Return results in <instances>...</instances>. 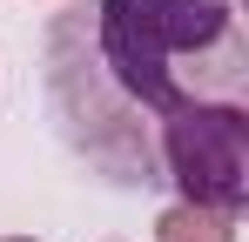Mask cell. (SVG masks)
<instances>
[{"instance_id": "1", "label": "cell", "mask_w": 249, "mask_h": 242, "mask_svg": "<svg viewBox=\"0 0 249 242\" xmlns=\"http://www.w3.org/2000/svg\"><path fill=\"white\" fill-rule=\"evenodd\" d=\"M94 68L115 87V115L101 121H128L142 108L168 121L249 94V47L229 0H101Z\"/></svg>"}, {"instance_id": "2", "label": "cell", "mask_w": 249, "mask_h": 242, "mask_svg": "<svg viewBox=\"0 0 249 242\" xmlns=\"http://www.w3.org/2000/svg\"><path fill=\"white\" fill-rule=\"evenodd\" d=\"M182 202H202L222 215L249 208V108L243 101H209L162 121V175Z\"/></svg>"}, {"instance_id": "3", "label": "cell", "mask_w": 249, "mask_h": 242, "mask_svg": "<svg viewBox=\"0 0 249 242\" xmlns=\"http://www.w3.org/2000/svg\"><path fill=\"white\" fill-rule=\"evenodd\" d=\"M155 242H236V215L202 208V202H175L155 222Z\"/></svg>"}, {"instance_id": "4", "label": "cell", "mask_w": 249, "mask_h": 242, "mask_svg": "<svg viewBox=\"0 0 249 242\" xmlns=\"http://www.w3.org/2000/svg\"><path fill=\"white\" fill-rule=\"evenodd\" d=\"M0 242H34V236H0Z\"/></svg>"}]
</instances>
